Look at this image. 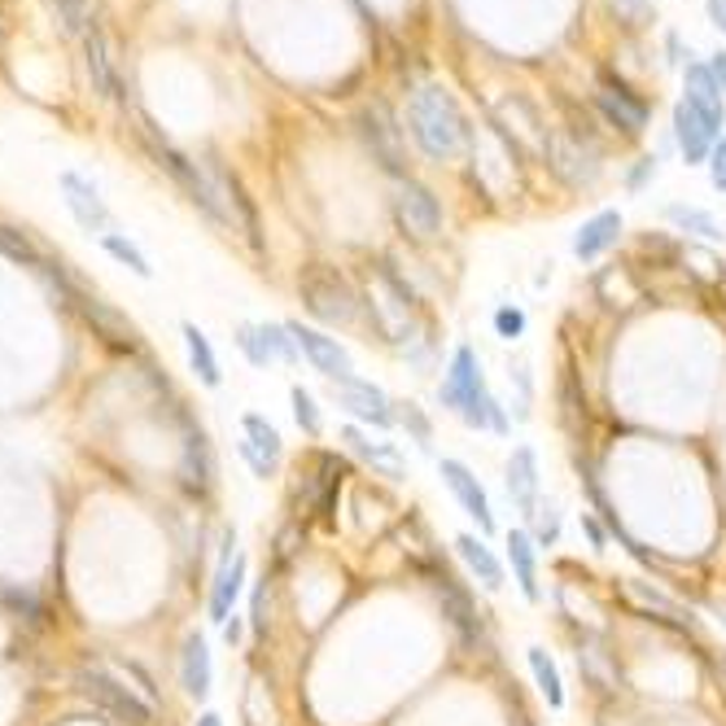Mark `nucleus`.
<instances>
[{"label":"nucleus","instance_id":"39","mask_svg":"<svg viewBox=\"0 0 726 726\" xmlns=\"http://www.w3.org/2000/svg\"><path fill=\"white\" fill-rule=\"evenodd\" d=\"M609 4H613V13L626 18V22H635V18L648 13V0H609Z\"/></svg>","mask_w":726,"mask_h":726},{"label":"nucleus","instance_id":"31","mask_svg":"<svg viewBox=\"0 0 726 726\" xmlns=\"http://www.w3.org/2000/svg\"><path fill=\"white\" fill-rule=\"evenodd\" d=\"M290 402H294V420H298V429H303L307 438H320V433H325V411H320L316 394L303 389V385H294V389H290Z\"/></svg>","mask_w":726,"mask_h":726},{"label":"nucleus","instance_id":"45","mask_svg":"<svg viewBox=\"0 0 726 726\" xmlns=\"http://www.w3.org/2000/svg\"><path fill=\"white\" fill-rule=\"evenodd\" d=\"M714 617H718V622L726 626V600H714Z\"/></svg>","mask_w":726,"mask_h":726},{"label":"nucleus","instance_id":"26","mask_svg":"<svg viewBox=\"0 0 726 726\" xmlns=\"http://www.w3.org/2000/svg\"><path fill=\"white\" fill-rule=\"evenodd\" d=\"M525 666H530V679H534V688L543 692V701H547L552 710H565V679H560L556 657L534 644V648H525Z\"/></svg>","mask_w":726,"mask_h":726},{"label":"nucleus","instance_id":"12","mask_svg":"<svg viewBox=\"0 0 726 726\" xmlns=\"http://www.w3.org/2000/svg\"><path fill=\"white\" fill-rule=\"evenodd\" d=\"M285 325H290V333H294V342L303 351V363H311L320 376H329L333 385L355 376V360H351V351L338 338H329V333H320L311 325H298V320H285Z\"/></svg>","mask_w":726,"mask_h":726},{"label":"nucleus","instance_id":"23","mask_svg":"<svg viewBox=\"0 0 726 726\" xmlns=\"http://www.w3.org/2000/svg\"><path fill=\"white\" fill-rule=\"evenodd\" d=\"M455 556L464 560V569L486 587V591H499L503 587V560L495 556V547L477 534H460L455 538Z\"/></svg>","mask_w":726,"mask_h":726},{"label":"nucleus","instance_id":"37","mask_svg":"<svg viewBox=\"0 0 726 726\" xmlns=\"http://www.w3.org/2000/svg\"><path fill=\"white\" fill-rule=\"evenodd\" d=\"M710 184L726 193V136H718V145H714V154H710Z\"/></svg>","mask_w":726,"mask_h":726},{"label":"nucleus","instance_id":"5","mask_svg":"<svg viewBox=\"0 0 726 726\" xmlns=\"http://www.w3.org/2000/svg\"><path fill=\"white\" fill-rule=\"evenodd\" d=\"M75 683H79V692H83L92 705H101L110 718H118V723H127V726L154 723V705L140 701L132 688H123L105 666H83V670L75 674Z\"/></svg>","mask_w":726,"mask_h":726},{"label":"nucleus","instance_id":"40","mask_svg":"<svg viewBox=\"0 0 726 726\" xmlns=\"http://www.w3.org/2000/svg\"><path fill=\"white\" fill-rule=\"evenodd\" d=\"M710 18H714V26L726 35V0H710Z\"/></svg>","mask_w":726,"mask_h":726},{"label":"nucleus","instance_id":"17","mask_svg":"<svg viewBox=\"0 0 726 726\" xmlns=\"http://www.w3.org/2000/svg\"><path fill=\"white\" fill-rule=\"evenodd\" d=\"M342 442L360 455L363 464H372L376 473H385L389 481H402V477H407V455H402L398 442H389V438H381V433L372 438L360 424H347V429H342Z\"/></svg>","mask_w":726,"mask_h":726},{"label":"nucleus","instance_id":"13","mask_svg":"<svg viewBox=\"0 0 726 726\" xmlns=\"http://www.w3.org/2000/svg\"><path fill=\"white\" fill-rule=\"evenodd\" d=\"M503 490L508 499L521 508V517H530L543 503V473H538V451L530 442L512 446L508 464H503Z\"/></svg>","mask_w":726,"mask_h":726},{"label":"nucleus","instance_id":"14","mask_svg":"<svg viewBox=\"0 0 726 726\" xmlns=\"http://www.w3.org/2000/svg\"><path fill=\"white\" fill-rule=\"evenodd\" d=\"M600 110H604V118L609 123H617L626 136H639L644 127H648V101L639 97V92H631L622 79H613V75H600Z\"/></svg>","mask_w":726,"mask_h":726},{"label":"nucleus","instance_id":"27","mask_svg":"<svg viewBox=\"0 0 726 726\" xmlns=\"http://www.w3.org/2000/svg\"><path fill=\"white\" fill-rule=\"evenodd\" d=\"M83 66H88V79H92V88L101 92V97H118V75H114V66H110V57H105V39H101V31L97 26H88L83 31Z\"/></svg>","mask_w":726,"mask_h":726},{"label":"nucleus","instance_id":"18","mask_svg":"<svg viewBox=\"0 0 726 726\" xmlns=\"http://www.w3.org/2000/svg\"><path fill=\"white\" fill-rule=\"evenodd\" d=\"M180 688L189 701H211V688H215V666H211V644L202 631H189L184 635V648H180Z\"/></svg>","mask_w":726,"mask_h":726},{"label":"nucleus","instance_id":"3","mask_svg":"<svg viewBox=\"0 0 726 726\" xmlns=\"http://www.w3.org/2000/svg\"><path fill=\"white\" fill-rule=\"evenodd\" d=\"M298 298H303L307 316H316L320 325L347 329V325L360 320L363 298L355 294V285H351L338 268H329V263H316V268H307V272L298 276Z\"/></svg>","mask_w":726,"mask_h":726},{"label":"nucleus","instance_id":"43","mask_svg":"<svg viewBox=\"0 0 726 726\" xmlns=\"http://www.w3.org/2000/svg\"><path fill=\"white\" fill-rule=\"evenodd\" d=\"M224 635H228V644H237V639H241V622H237V617H232V622H228V626H224Z\"/></svg>","mask_w":726,"mask_h":726},{"label":"nucleus","instance_id":"42","mask_svg":"<svg viewBox=\"0 0 726 726\" xmlns=\"http://www.w3.org/2000/svg\"><path fill=\"white\" fill-rule=\"evenodd\" d=\"M648 175H657V162H653V158H648V162H644V167H639V171L631 175V189H639V184H644Z\"/></svg>","mask_w":726,"mask_h":726},{"label":"nucleus","instance_id":"22","mask_svg":"<svg viewBox=\"0 0 726 726\" xmlns=\"http://www.w3.org/2000/svg\"><path fill=\"white\" fill-rule=\"evenodd\" d=\"M705 123H710V132L718 136L723 132V118H726V101H723V88H718V79H714V70L710 66H688V97H683Z\"/></svg>","mask_w":726,"mask_h":726},{"label":"nucleus","instance_id":"25","mask_svg":"<svg viewBox=\"0 0 726 726\" xmlns=\"http://www.w3.org/2000/svg\"><path fill=\"white\" fill-rule=\"evenodd\" d=\"M626 595L639 604V609H648L657 622H666V626H674V631H692L696 626V617H692V609H683L679 600H670V595H661L657 587H648V582H639V578H626Z\"/></svg>","mask_w":726,"mask_h":726},{"label":"nucleus","instance_id":"4","mask_svg":"<svg viewBox=\"0 0 726 726\" xmlns=\"http://www.w3.org/2000/svg\"><path fill=\"white\" fill-rule=\"evenodd\" d=\"M140 136H145L149 154L158 158V167H162V171H167V175H171V180L189 193V202H193L206 219H215V224H232V215H228V206H224L219 189H215V184L197 171V162H193V158H184V154H180L167 136H158V132H154V123H145V127H140Z\"/></svg>","mask_w":726,"mask_h":726},{"label":"nucleus","instance_id":"33","mask_svg":"<svg viewBox=\"0 0 726 726\" xmlns=\"http://www.w3.org/2000/svg\"><path fill=\"white\" fill-rule=\"evenodd\" d=\"M398 424L407 429V438H411L420 451H429V446H433V420H429L416 402H398Z\"/></svg>","mask_w":726,"mask_h":726},{"label":"nucleus","instance_id":"19","mask_svg":"<svg viewBox=\"0 0 726 726\" xmlns=\"http://www.w3.org/2000/svg\"><path fill=\"white\" fill-rule=\"evenodd\" d=\"M622 211H600V215H591L578 232H574V254H578V263H595V259H604L617 241H622Z\"/></svg>","mask_w":726,"mask_h":726},{"label":"nucleus","instance_id":"36","mask_svg":"<svg viewBox=\"0 0 726 726\" xmlns=\"http://www.w3.org/2000/svg\"><path fill=\"white\" fill-rule=\"evenodd\" d=\"M263 613H268V578H263V582L254 587V595H250V631H254V635H263V626H268Z\"/></svg>","mask_w":726,"mask_h":726},{"label":"nucleus","instance_id":"6","mask_svg":"<svg viewBox=\"0 0 726 726\" xmlns=\"http://www.w3.org/2000/svg\"><path fill=\"white\" fill-rule=\"evenodd\" d=\"M246 574H250V560H246V552H237V530H224L215 578H211V595H206V613H211L215 626H228L237 617V600L246 591Z\"/></svg>","mask_w":726,"mask_h":726},{"label":"nucleus","instance_id":"30","mask_svg":"<svg viewBox=\"0 0 726 726\" xmlns=\"http://www.w3.org/2000/svg\"><path fill=\"white\" fill-rule=\"evenodd\" d=\"M232 342H237V351H241V355H246V363H250V367H259V372H268V367H272V351H268V338H263V325H250V320H246V325H237V338H232Z\"/></svg>","mask_w":726,"mask_h":726},{"label":"nucleus","instance_id":"24","mask_svg":"<svg viewBox=\"0 0 726 726\" xmlns=\"http://www.w3.org/2000/svg\"><path fill=\"white\" fill-rule=\"evenodd\" d=\"M180 338H184V355H189V372L206 385V389H219L224 385V367H219V355H215V347H211V338L193 325V320H184L180 325Z\"/></svg>","mask_w":726,"mask_h":726},{"label":"nucleus","instance_id":"34","mask_svg":"<svg viewBox=\"0 0 726 726\" xmlns=\"http://www.w3.org/2000/svg\"><path fill=\"white\" fill-rule=\"evenodd\" d=\"M263 338H268V351H272V360L276 363H290V367L303 363V351H298L290 325H263Z\"/></svg>","mask_w":726,"mask_h":726},{"label":"nucleus","instance_id":"28","mask_svg":"<svg viewBox=\"0 0 726 726\" xmlns=\"http://www.w3.org/2000/svg\"><path fill=\"white\" fill-rule=\"evenodd\" d=\"M666 219L679 228V232H692V237H701V241H723V224L710 215V211H701V206H683V202H670L666 206Z\"/></svg>","mask_w":726,"mask_h":726},{"label":"nucleus","instance_id":"32","mask_svg":"<svg viewBox=\"0 0 726 726\" xmlns=\"http://www.w3.org/2000/svg\"><path fill=\"white\" fill-rule=\"evenodd\" d=\"M525 521H530L525 530H530V538H534L538 547H556V543H560V512H556V503L543 499Z\"/></svg>","mask_w":726,"mask_h":726},{"label":"nucleus","instance_id":"21","mask_svg":"<svg viewBox=\"0 0 726 726\" xmlns=\"http://www.w3.org/2000/svg\"><path fill=\"white\" fill-rule=\"evenodd\" d=\"M503 547H508V565H512V578H517L521 595L530 604H538L543 600V587H538V543L530 538V530H508Z\"/></svg>","mask_w":726,"mask_h":726},{"label":"nucleus","instance_id":"7","mask_svg":"<svg viewBox=\"0 0 726 726\" xmlns=\"http://www.w3.org/2000/svg\"><path fill=\"white\" fill-rule=\"evenodd\" d=\"M333 398H338V407L355 420V424H367V429H376V433H385V429H394L398 424V402L381 389V385H372L367 376H347V381H338L333 385Z\"/></svg>","mask_w":726,"mask_h":726},{"label":"nucleus","instance_id":"11","mask_svg":"<svg viewBox=\"0 0 726 726\" xmlns=\"http://www.w3.org/2000/svg\"><path fill=\"white\" fill-rule=\"evenodd\" d=\"M394 215H398V224L416 237V241H429V237H438L442 232V202L433 197V189L429 184H420V180H398V193H394Z\"/></svg>","mask_w":726,"mask_h":726},{"label":"nucleus","instance_id":"41","mask_svg":"<svg viewBox=\"0 0 726 726\" xmlns=\"http://www.w3.org/2000/svg\"><path fill=\"white\" fill-rule=\"evenodd\" d=\"M714 79H718V88H723V97H726V53H714Z\"/></svg>","mask_w":726,"mask_h":726},{"label":"nucleus","instance_id":"2","mask_svg":"<svg viewBox=\"0 0 726 726\" xmlns=\"http://www.w3.org/2000/svg\"><path fill=\"white\" fill-rule=\"evenodd\" d=\"M407 127H411L416 145L433 162L455 158L464 149V140H468V127H464V114H460L455 97L446 88H438V83H424V88L411 92V101H407Z\"/></svg>","mask_w":726,"mask_h":726},{"label":"nucleus","instance_id":"29","mask_svg":"<svg viewBox=\"0 0 726 726\" xmlns=\"http://www.w3.org/2000/svg\"><path fill=\"white\" fill-rule=\"evenodd\" d=\"M101 246H105V254H110V259H118V263H123L132 276H140V281H154V263H149V254H145L136 241H127L123 232H105V237H101Z\"/></svg>","mask_w":726,"mask_h":726},{"label":"nucleus","instance_id":"15","mask_svg":"<svg viewBox=\"0 0 726 726\" xmlns=\"http://www.w3.org/2000/svg\"><path fill=\"white\" fill-rule=\"evenodd\" d=\"M433 587H438V600H442V617L455 626V635H460L464 644H477V639H481V613H477V604H473V591H468L460 578H451L446 569L433 578Z\"/></svg>","mask_w":726,"mask_h":726},{"label":"nucleus","instance_id":"35","mask_svg":"<svg viewBox=\"0 0 726 726\" xmlns=\"http://www.w3.org/2000/svg\"><path fill=\"white\" fill-rule=\"evenodd\" d=\"M495 333H499L503 342L525 338V311H521V307H499V311H495Z\"/></svg>","mask_w":726,"mask_h":726},{"label":"nucleus","instance_id":"20","mask_svg":"<svg viewBox=\"0 0 726 726\" xmlns=\"http://www.w3.org/2000/svg\"><path fill=\"white\" fill-rule=\"evenodd\" d=\"M674 140H679V154H683L688 167L710 162V154H714V145H718V136L710 132V123H705L688 101L674 105Z\"/></svg>","mask_w":726,"mask_h":726},{"label":"nucleus","instance_id":"8","mask_svg":"<svg viewBox=\"0 0 726 726\" xmlns=\"http://www.w3.org/2000/svg\"><path fill=\"white\" fill-rule=\"evenodd\" d=\"M237 451L241 460L250 464L254 477L272 481L281 473V460H285V438L281 429L263 416V411H241V438H237Z\"/></svg>","mask_w":726,"mask_h":726},{"label":"nucleus","instance_id":"1","mask_svg":"<svg viewBox=\"0 0 726 726\" xmlns=\"http://www.w3.org/2000/svg\"><path fill=\"white\" fill-rule=\"evenodd\" d=\"M438 402H442V411L460 416L464 429H477V433L490 429V433H499V438L512 433V416H508V407L495 398V389L486 385L481 355H477L468 342L451 351L446 376L438 381Z\"/></svg>","mask_w":726,"mask_h":726},{"label":"nucleus","instance_id":"10","mask_svg":"<svg viewBox=\"0 0 726 726\" xmlns=\"http://www.w3.org/2000/svg\"><path fill=\"white\" fill-rule=\"evenodd\" d=\"M438 477H442V486L455 495V503L477 521V530H481V534H495V508H490V495H486L481 477H477L464 460H455V455H442V460H438Z\"/></svg>","mask_w":726,"mask_h":726},{"label":"nucleus","instance_id":"44","mask_svg":"<svg viewBox=\"0 0 726 726\" xmlns=\"http://www.w3.org/2000/svg\"><path fill=\"white\" fill-rule=\"evenodd\" d=\"M193 726H224V718H219V714H211V710H206V714H202V718H197V723Z\"/></svg>","mask_w":726,"mask_h":726},{"label":"nucleus","instance_id":"16","mask_svg":"<svg viewBox=\"0 0 726 726\" xmlns=\"http://www.w3.org/2000/svg\"><path fill=\"white\" fill-rule=\"evenodd\" d=\"M61 193H66V206H70V215H75L79 228L101 232V237L110 232V211L101 202V189L83 171H61Z\"/></svg>","mask_w":726,"mask_h":726},{"label":"nucleus","instance_id":"9","mask_svg":"<svg viewBox=\"0 0 726 726\" xmlns=\"http://www.w3.org/2000/svg\"><path fill=\"white\" fill-rule=\"evenodd\" d=\"M360 136H363V145H367V154H372V162H381V171H389V175L407 180L402 132H398L394 114H389L381 101H372V105H363L360 110Z\"/></svg>","mask_w":726,"mask_h":726},{"label":"nucleus","instance_id":"38","mask_svg":"<svg viewBox=\"0 0 726 726\" xmlns=\"http://www.w3.org/2000/svg\"><path fill=\"white\" fill-rule=\"evenodd\" d=\"M582 530H587V538H591V547H595V552H604V547H609V534H604V525H600L591 512H582Z\"/></svg>","mask_w":726,"mask_h":726}]
</instances>
